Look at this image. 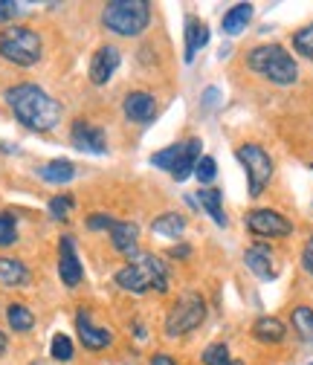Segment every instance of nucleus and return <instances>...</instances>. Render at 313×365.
<instances>
[{
	"instance_id": "f8f14e48",
	"label": "nucleus",
	"mask_w": 313,
	"mask_h": 365,
	"mask_svg": "<svg viewBox=\"0 0 313 365\" xmlns=\"http://www.w3.org/2000/svg\"><path fill=\"white\" fill-rule=\"evenodd\" d=\"M119 61H122V53H119L116 47H111V43L99 47V50H96V56H93V61H91V81H93L96 87L108 84V81H111V76L116 73Z\"/></svg>"
},
{
	"instance_id": "20e7f679",
	"label": "nucleus",
	"mask_w": 313,
	"mask_h": 365,
	"mask_svg": "<svg viewBox=\"0 0 313 365\" xmlns=\"http://www.w3.org/2000/svg\"><path fill=\"white\" fill-rule=\"evenodd\" d=\"M0 56L15 67H32L41 61V38L29 26H9L0 32Z\"/></svg>"
},
{
	"instance_id": "7c9ffc66",
	"label": "nucleus",
	"mask_w": 313,
	"mask_h": 365,
	"mask_svg": "<svg viewBox=\"0 0 313 365\" xmlns=\"http://www.w3.org/2000/svg\"><path fill=\"white\" fill-rule=\"evenodd\" d=\"M50 354L53 359H61V362H70L73 359V342L67 334H56L53 336V345H50Z\"/></svg>"
},
{
	"instance_id": "6e6552de",
	"label": "nucleus",
	"mask_w": 313,
	"mask_h": 365,
	"mask_svg": "<svg viewBox=\"0 0 313 365\" xmlns=\"http://www.w3.org/2000/svg\"><path fill=\"white\" fill-rule=\"evenodd\" d=\"M58 276L67 287H76L84 276V269H81V261L76 255V241L70 235H64L58 241Z\"/></svg>"
},
{
	"instance_id": "b1692460",
	"label": "nucleus",
	"mask_w": 313,
	"mask_h": 365,
	"mask_svg": "<svg viewBox=\"0 0 313 365\" xmlns=\"http://www.w3.org/2000/svg\"><path fill=\"white\" fill-rule=\"evenodd\" d=\"M0 282L6 284H26L29 272L18 258H0Z\"/></svg>"
},
{
	"instance_id": "7ed1b4c3",
	"label": "nucleus",
	"mask_w": 313,
	"mask_h": 365,
	"mask_svg": "<svg viewBox=\"0 0 313 365\" xmlns=\"http://www.w3.org/2000/svg\"><path fill=\"white\" fill-rule=\"evenodd\" d=\"M151 21V4L148 0H111L102 9V24L122 38L140 35Z\"/></svg>"
},
{
	"instance_id": "ddd939ff",
	"label": "nucleus",
	"mask_w": 313,
	"mask_h": 365,
	"mask_svg": "<svg viewBox=\"0 0 313 365\" xmlns=\"http://www.w3.org/2000/svg\"><path fill=\"white\" fill-rule=\"evenodd\" d=\"M122 110L130 122H151L157 113V99L151 93H145V90H133V93L125 96Z\"/></svg>"
},
{
	"instance_id": "72a5a7b5",
	"label": "nucleus",
	"mask_w": 313,
	"mask_h": 365,
	"mask_svg": "<svg viewBox=\"0 0 313 365\" xmlns=\"http://www.w3.org/2000/svg\"><path fill=\"white\" fill-rule=\"evenodd\" d=\"M200 105H203V110H215L220 105V90L217 87H206L200 93Z\"/></svg>"
},
{
	"instance_id": "bb28decb",
	"label": "nucleus",
	"mask_w": 313,
	"mask_h": 365,
	"mask_svg": "<svg viewBox=\"0 0 313 365\" xmlns=\"http://www.w3.org/2000/svg\"><path fill=\"white\" fill-rule=\"evenodd\" d=\"M293 50H296L302 58L313 61V24H307L304 29H299V32L293 35Z\"/></svg>"
},
{
	"instance_id": "f704fd0d",
	"label": "nucleus",
	"mask_w": 313,
	"mask_h": 365,
	"mask_svg": "<svg viewBox=\"0 0 313 365\" xmlns=\"http://www.w3.org/2000/svg\"><path fill=\"white\" fill-rule=\"evenodd\" d=\"M18 9H21V6L15 4V0H0V24H6V21H12L15 15H21Z\"/></svg>"
},
{
	"instance_id": "4468645a",
	"label": "nucleus",
	"mask_w": 313,
	"mask_h": 365,
	"mask_svg": "<svg viewBox=\"0 0 313 365\" xmlns=\"http://www.w3.org/2000/svg\"><path fill=\"white\" fill-rule=\"evenodd\" d=\"M111 244L116 252L122 255H137V238H140V226L137 223H130V220H113L111 226Z\"/></svg>"
},
{
	"instance_id": "f3484780",
	"label": "nucleus",
	"mask_w": 313,
	"mask_h": 365,
	"mask_svg": "<svg viewBox=\"0 0 313 365\" xmlns=\"http://www.w3.org/2000/svg\"><path fill=\"white\" fill-rule=\"evenodd\" d=\"M200 151H203V145H200L197 136H192V140L183 143V154H180V160H177V165L171 168V177H174L177 182H183L186 177L195 174V165H197V160H200Z\"/></svg>"
},
{
	"instance_id": "f03ea898",
	"label": "nucleus",
	"mask_w": 313,
	"mask_h": 365,
	"mask_svg": "<svg viewBox=\"0 0 313 365\" xmlns=\"http://www.w3.org/2000/svg\"><path fill=\"white\" fill-rule=\"evenodd\" d=\"M247 64L252 73L264 76L267 81H273V84H293L299 78V64L296 58L282 47V43H261V47L250 50L247 56Z\"/></svg>"
},
{
	"instance_id": "f257e3e1",
	"label": "nucleus",
	"mask_w": 313,
	"mask_h": 365,
	"mask_svg": "<svg viewBox=\"0 0 313 365\" xmlns=\"http://www.w3.org/2000/svg\"><path fill=\"white\" fill-rule=\"evenodd\" d=\"M6 102L15 113V119L29 130H53L61 122V105L47 96L38 84H18L6 90Z\"/></svg>"
},
{
	"instance_id": "aec40b11",
	"label": "nucleus",
	"mask_w": 313,
	"mask_h": 365,
	"mask_svg": "<svg viewBox=\"0 0 313 365\" xmlns=\"http://www.w3.org/2000/svg\"><path fill=\"white\" fill-rule=\"evenodd\" d=\"M38 177L43 182H53V186H61V182H70L76 177V165L70 160H53V163H43L38 168Z\"/></svg>"
},
{
	"instance_id": "2eb2a0df",
	"label": "nucleus",
	"mask_w": 313,
	"mask_h": 365,
	"mask_svg": "<svg viewBox=\"0 0 313 365\" xmlns=\"http://www.w3.org/2000/svg\"><path fill=\"white\" fill-rule=\"evenodd\" d=\"M133 261H137V264L143 267V272L148 276L151 290H157V293H165V290H168V267H165V264H163L157 255L137 252V255H133Z\"/></svg>"
},
{
	"instance_id": "412c9836",
	"label": "nucleus",
	"mask_w": 313,
	"mask_h": 365,
	"mask_svg": "<svg viewBox=\"0 0 313 365\" xmlns=\"http://www.w3.org/2000/svg\"><path fill=\"white\" fill-rule=\"evenodd\" d=\"M250 18H252V6H250V4H238V6H232L227 15H223L220 29L227 32V35H241V32L247 29Z\"/></svg>"
},
{
	"instance_id": "9d476101",
	"label": "nucleus",
	"mask_w": 313,
	"mask_h": 365,
	"mask_svg": "<svg viewBox=\"0 0 313 365\" xmlns=\"http://www.w3.org/2000/svg\"><path fill=\"white\" fill-rule=\"evenodd\" d=\"M244 261L250 267V272L255 279L261 282H273L279 276V269H276V258H273V250L267 247V244H255L244 252Z\"/></svg>"
},
{
	"instance_id": "a878e982",
	"label": "nucleus",
	"mask_w": 313,
	"mask_h": 365,
	"mask_svg": "<svg viewBox=\"0 0 313 365\" xmlns=\"http://www.w3.org/2000/svg\"><path fill=\"white\" fill-rule=\"evenodd\" d=\"M293 328L299 331V336L304 342L313 345V310L310 307H296L293 310Z\"/></svg>"
},
{
	"instance_id": "393cba45",
	"label": "nucleus",
	"mask_w": 313,
	"mask_h": 365,
	"mask_svg": "<svg viewBox=\"0 0 313 365\" xmlns=\"http://www.w3.org/2000/svg\"><path fill=\"white\" fill-rule=\"evenodd\" d=\"M6 319H9V328L12 331H29L35 325V316L24 304H9L6 307Z\"/></svg>"
},
{
	"instance_id": "e433bc0d",
	"label": "nucleus",
	"mask_w": 313,
	"mask_h": 365,
	"mask_svg": "<svg viewBox=\"0 0 313 365\" xmlns=\"http://www.w3.org/2000/svg\"><path fill=\"white\" fill-rule=\"evenodd\" d=\"M302 267L313 276V235L307 238V244H304V250H302Z\"/></svg>"
},
{
	"instance_id": "9b49d317",
	"label": "nucleus",
	"mask_w": 313,
	"mask_h": 365,
	"mask_svg": "<svg viewBox=\"0 0 313 365\" xmlns=\"http://www.w3.org/2000/svg\"><path fill=\"white\" fill-rule=\"evenodd\" d=\"M76 331H78V339L84 348H91V351H102L113 342V334L108 328H96L91 322V313L87 310H78L76 313Z\"/></svg>"
},
{
	"instance_id": "cd10ccee",
	"label": "nucleus",
	"mask_w": 313,
	"mask_h": 365,
	"mask_svg": "<svg viewBox=\"0 0 313 365\" xmlns=\"http://www.w3.org/2000/svg\"><path fill=\"white\" fill-rule=\"evenodd\" d=\"M18 241V220L9 212H0V247H12Z\"/></svg>"
},
{
	"instance_id": "ea45409f",
	"label": "nucleus",
	"mask_w": 313,
	"mask_h": 365,
	"mask_svg": "<svg viewBox=\"0 0 313 365\" xmlns=\"http://www.w3.org/2000/svg\"><path fill=\"white\" fill-rule=\"evenodd\" d=\"M6 354V336H4V331H0V356Z\"/></svg>"
},
{
	"instance_id": "c9c22d12",
	"label": "nucleus",
	"mask_w": 313,
	"mask_h": 365,
	"mask_svg": "<svg viewBox=\"0 0 313 365\" xmlns=\"http://www.w3.org/2000/svg\"><path fill=\"white\" fill-rule=\"evenodd\" d=\"M87 226H91V230H111L113 217L111 215H91V217H87Z\"/></svg>"
},
{
	"instance_id": "58836bf2",
	"label": "nucleus",
	"mask_w": 313,
	"mask_h": 365,
	"mask_svg": "<svg viewBox=\"0 0 313 365\" xmlns=\"http://www.w3.org/2000/svg\"><path fill=\"white\" fill-rule=\"evenodd\" d=\"M189 252H192V250H189L186 244H183V247H171V250H168V255H171V258H186Z\"/></svg>"
},
{
	"instance_id": "a211bd4d",
	"label": "nucleus",
	"mask_w": 313,
	"mask_h": 365,
	"mask_svg": "<svg viewBox=\"0 0 313 365\" xmlns=\"http://www.w3.org/2000/svg\"><path fill=\"white\" fill-rule=\"evenodd\" d=\"M209 43V26L197 18H186V64L195 61V56Z\"/></svg>"
},
{
	"instance_id": "2f4dec72",
	"label": "nucleus",
	"mask_w": 313,
	"mask_h": 365,
	"mask_svg": "<svg viewBox=\"0 0 313 365\" xmlns=\"http://www.w3.org/2000/svg\"><path fill=\"white\" fill-rule=\"evenodd\" d=\"M230 362V348L223 342H212L203 351V365H227Z\"/></svg>"
},
{
	"instance_id": "6ab92c4d",
	"label": "nucleus",
	"mask_w": 313,
	"mask_h": 365,
	"mask_svg": "<svg viewBox=\"0 0 313 365\" xmlns=\"http://www.w3.org/2000/svg\"><path fill=\"white\" fill-rule=\"evenodd\" d=\"M252 336L258 342H282L287 336V328L276 316H261V319H255V325H252Z\"/></svg>"
},
{
	"instance_id": "a19ab883",
	"label": "nucleus",
	"mask_w": 313,
	"mask_h": 365,
	"mask_svg": "<svg viewBox=\"0 0 313 365\" xmlns=\"http://www.w3.org/2000/svg\"><path fill=\"white\" fill-rule=\"evenodd\" d=\"M227 365H244V362H241V359H230Z\"/></svg>"
},
{
	"instance_id": "39448f33",
	"label": "nucleus",
	"mask_w": 313,
	"mask_h": 365,
	"mask_svg": "<svg viewBox=\"0 0 313 365\" xmlns=\"http://www.w3.org/2000/svg\"><path fill=\"white\" fill-rule=\"evenodd\" d=\"M203 319H206V302L200 299V293L186 290L165 316V336L168 339L186 336L203 325Z\"/></svg>"
},
{
	"instance_id": "0eeeda50",
	"label": "nucleus",
	"mask_w": 313,
	"mask_h": 365,
	"mask_svg": "<svg viewBox=\"0 0 313 365\" xmlns=\"http://www.w3.org/2000/svg\"><path fill=\"white\" fill-rule=\"evenodd\" d=\"M247 226H250V232L261 238H287L293 232V223L273 209H252L247 215Z\"/></svg>"
},
{
	"instance_id": "1a4fd4ad",
	"label": "nucleus",
	"mask_w": 313,
	"mask_h": 365,
	"mask_svg": "<svg viewBox=\"0 0 313 365\" xmlns=\"http://www.w3.org/2000/svg\"><path fill=\"white\" fill-rule=\"evenodd\" d=\"M70 143H73L78 151H87V154H105V151H108L105 130L96 128V125H87V122H76V125H73Z\"/></svg>"
},
{
	"instance_id": "5701e85b",
	"label": "nucleus",
	"mask_w": 313,
	"mask_h": 365,
	"mask_svg": "<svg viewBox=\"0 0 313 365\" xmlns=\"http://www.w3.org/2000/svg\"><path fill=\"white\" fill-rule=\"evenodd\" d=\"M197 197H200V206L212 215V220H215L217 226H227V223H230V220H227V212H223V195H220V192L206 189V192H200Z\"/></svg>"
},
{
	"instance_id": "423d86ee",
	"label": "nucleus",
	"mask_w": 313,
	"mask_h": 365,
	"mask_svg": "<svg viewBox=\"0 0 313 365\" xmlns=\"http://www.w3.org/2000/svg\"><path fill=\"white\" fill-rule=\"evenodd\" d=\"M238 160H241L244 168H247L250 195L258 197V195L267 189V182L273 180V160H270V154H267L261 145H255V143H247V145L238 148Z\"/></svg>"
},
{
	"instance_id": "c85d7f7f",
	"label": "nucleus",
	"mask_w": 313,
	"mask_h": 365,
	"mask_svg": "<svg viewBox=\"0 0 313 365\" xmlns=\"http://www.w3.org/2000/svg\"><path fill=\"white\" fill-rule=\"evenodd\" d=\"M180 154H183V143H177V145H168V148H163L160 154H154V157H151V165H157V168H165V171H171V168L177 165V160H180Z\"/></svg>"
},
{
	"instance_id": "473e14b6",
	"label": "nucleus",
	"mask_w": 313,
	"mask_h": 365,
	"mask_svg": "<svg viewBox=\"0 0 313 365\" xmlns=\"http://www.w3.org/2000/svg\"><path fill=\"white\" fill-rule=\"evenodd\" d=\"M195 177H197V182L209 186V182L217 177V163H215L212 157H200L197 165H195Z\"/></svg>"
},
{
	"instance_id": "c756f323",
	"label": "nucleus",
	"mask_w": 313,
	"mask_h": 365,
	"mask_svg": "<svg viewBox=\"0 0 313 365\" xmlns=\"http://www.w3.org/2000/svg\"><path fill=\"white\" fill-rule=\"evenodd\" d=\"M73 206H76V197H73V195H58V197H53V200H50V215H53V220H67V215L73 212Z\"/></svg>"
},
{
	"instance_id": "4c0bfd02",
	"label": "nucleus",
	"mask_w": 313,
	"mask_h": 365,
	"mask_svg": "<svg viewBox=\"0 0 313 365\" xmlns=\"http://www.w3.org/2000/svg\"><path fill=\"white\" fill-rule=\"evenodd\" d=\"M151 365H177V359H171L168 354H154L151 356Z\"/></svg>"
},
{
	"instance_id": "4be33fe9",
	"label": "nucleus",
	"mask_w": 313,
	"mask_h": 365,
	"mask_svg": "<svg viewBox=\"0 0 313 365\" xmlns=\"http://www.w3.org/2000/svg\"><path fill=\"white\" fill-rule=\"evenodd\" d=\"M151 230H154V235H163V238H180L186 230V220L177 212H165L151 223Z\"/></svg>"
},
{
	"instance_id": "dca6fc26",
	"label": "nucleus",
	"mask_w": 313,
	"mask_h": 365,
	"mask_svg": "<svg viewBox=\"0 0 313 365\" xmlns=\"http://www.w3.org/2000/svg\"><path fill=\"white\" fill-rule=\"evenodd\" d=\"M116 284H119L122 290L133 293V296H143V293H148V290H151V284H148V276L143 272V267H140L137 261L125 264V267L116 272Z\"/></svg>"
}]
</instances>
